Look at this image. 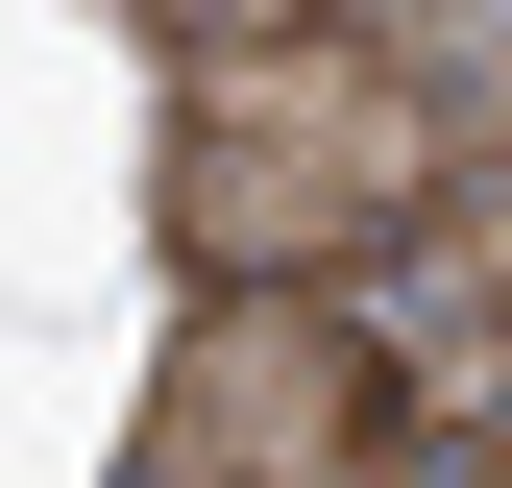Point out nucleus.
I'll return each instance as SVG.
<instances>
[{"instance_id": "f257e3e1", "label": "nucleus", "mask_w": 512, "mask_h": 488, "mask_svg": "<svg viewBox=\"0 0 512 488\" xmlns=\"http://www.w3.org/2000/svg\"><path fill=\"white\" fill-rule=\"evenodd\" d=\"M391 342L342 318V293H196L147 366V440L98 488H391Z\"/></svg>"}, {"instance_id": "f03ea898", "label": "nucleus", "mask_w": 512, "mask_h": 488, "mask_svg": "<svg viewBox=\"0 0 512 488\" xmlns=\"http://www.w3.org/2000/svg\"><path fill=\"white\" fill-rule=\"evenodd\" d=\"M147 49H196V74H244V49H293V25H342V0H122Z\"/></svg>"}, {"instance_id": "7ed1b4c3", "label": "nucleus", "mask_w": 512, "mask_h": 488, "mask_svg": "<svg viewBox=\"0 0 512 488\" xmlns=\"http://www.w3.org/2000/svg\"><path fill=\"white\" fill-rule=\"evenodd\" d=\"M439 244H464V318L512 342V171H464V220H439Z\"/></svg>"}, {"instance_id": "20e7f679", "label": "nucleus", "mask_w": 512, "mask_h": 488, "mask_svg": "<svg viewBox=\"0 0 512 488\" xmlns=\"http://www.w3.org/2000/svg\"><path fill=\"white\" fill-rule=\"evenodd\" d=\"M391 488H512V464H488V440H439V464H391Z\"/></svg>"}, {"instance_id": "39448f33", "label": "nucleus", "mask_w": 512, "mask_h": 488, "mask_svg": "<svg viewBox=\"0 0 512 488\" xmlns=\"http://www.w3.org/2000/svg\"><path fill=\"white\" fill-rule=\"evenodd\" d=\"M488 464H512V415H488Z\"/></svg>"}]
</instances>
